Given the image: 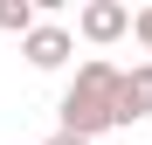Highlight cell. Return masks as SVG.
Here are the masks:
<instances>
[{
  "mask_svg": "<svg viewBox=\"0 0 152 145\" xmlns=\"http://www.w3.org/2000/svg\"><path fill=\"white\" fill-rule=\"evenodd\" d=\"M118 83H124V69H118V62H104V55L76 62V83L62 90V104H56V111H62V131L97 145V131H111V125H118Z\"/></svg>",
  "mask_w": 152,
  "mask_h": 145,
  "instance_id": "cell-1",
  "label": "cell"
},
{
  "mask_svg": "<svg viewBox=\"0 0 152 145\" xmlns=\"http://www.w3.org/2000/svg\"><path fill=\"white\" fill-rule=\"evenodd\" d=\"M76 35L97 42V48H111L118 35H132V7H124V0H90V7L76 14Z\"/></svg>",
  "mask_w": 152,
  "mask_h": 145,
  "instance_id": "cell-2",
  "label": "cell"
},
{
  "mask_svg": "<svg viewBox=\"0 0 152 145\" xmlns=\"http://www.w3.org/2000/svg\"><path fill=\"white\" fill-rule=\"evenodd\" d=\"M21 55H28L35 69H62V62L76 55V35H69V28H56V21H42V28L21 42Z\"/></svg>",
  "mask_w": 152,
  "mask_h": 145,
  "instance_id": "cell-3",
  "label": "cell"
},
{
  "mask_svg": "<svg viewBox=\"0 0 152 145\" xmlns=\"http://www.w3.org/2000/svg\"><path fill=\"white\" fill-rule=\"evenodd\" d=\"M145 117H152V62L124 69L118 83V125H145Z\"/></svg>",
  "mask_w": 152,
  "mask_h": 145,
  "instance_id": "cell-4",
  "label": "cell"
},
{
  "mask_svg": "<svg viewBox=\"0 0 152 145\" xmlns=\"http://www.w3.org/2000/svg\"><path fill=\"white\" fill-rule=\"evenodd\" d=\"M42 28V14H35V0H0V35H21L28 42Z\"/></svg>",
  "mask_w": 152,
  "mask_h": 145,
  "instance_id": "cell-5",
  "label": "cell"
},
{
  "mask_svg": "<svg viewBox=\"0 0 152 145\" xmlns=\"http://www.w3.org/2000/svg\"><path fill=\"white\" fill-rule=\"evenodd\" d=\"M132 35H138V48H145V62H152V7H138V14H132Z\"/></svg>",
  "mask_w": 152,
  "mask_h": 145,
  "instance_id": "cell-6",
  "label": "cell"
},
{
  "mask_svg": "<svg viewBox=\"0 0 152 145\" xmlns=\"http://www.w3.org/2000/svg\"><path fill=\"white\" fill-rule=\"evenodd\" d=\"M48 145H90V138H69V131H56V138H48Z\"/></svg>",
  "mask_w": 152,
  "mask_h": 145,
  "instance_id": "cell-7",
  "label": "cell"
}]
</instances>
